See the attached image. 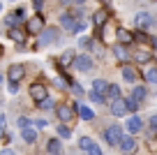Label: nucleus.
<instances>
[{"mask_svg":"<svg viewBox=\"0 0 157 155\" xmlns=\"http://www.w3.org/2000/svg\"><path fill=\"white\" fill-rule=\"evenodd\" d=\"M104 141H106L109 146H120V141H123V127L120 125H109L106 130H104Z\"/></svg>","mask_w":157,"mask_h":155,"instance_id":"f257e3e1","label":"nucleus"},{"mask_svg":"<svg viewBox=\"0 0 157 155\" xmlns=\"http://www.w3.org/2000/svg\"><path fill=\"white\" fill-rule=\"evenodd\" d=\"M134 26H136L139 30H148V28H152V26H157V21H152V16L148 14V12H139V14L134 16Z\"/></svg>","mask_w":157,"mask_h":155,"instance_id":"f03ea898","label":"nucleus"},{"mask_svg":"<svg viewBox=\"0 0 157 155\" xmlns=\"http://www.w3.org/2000/svg\"><path fill=\"white\" fill-rule=\"evenodd\" d=\"M7 77H10V81H12V83L21 81V79L25 77V67H23L21 63H14V65H10V70H7Z\"/></svg>","mask_w":157,"mask_h":155,"instance_id":"7ed1b4c3","label":"nucleus"},{"mask_svg":"<svg viewBox=\"0 0 157 155\" xmlns=\"http://www.w3.org/2000/svg\"><path fill=\"white\" fill-rule=\"evenodd\" d=\"M74 67H76L78 72H90V70L95 67V63H93L90 56H76V58H74Z\"/></svg>","mask_w":157,"mask_h":155,"instance_id":"20e7f679","label":"nucleus"},{"mask_svg":"<svg viewBox=\"0 0 157 155\" xmlns=\"http://www.w3.org/2000/svg\"><path fill=\"white\" fill-rule=\"evenodd\" d=\"M56 39H58V30H56V28H44L42 35H39V44H44V46L53 44Z\"/></svg>","mask_w":157,"mask_h":155,"instance_id":"39448f33","label":"nucleus"},{"mask_svg":"<svg viewBox=\"0 0 157 155\" xmlns=\"http://www.w3.org/2000/svg\"><path fill=\"white\" fill-rule=\"evenodd\" d=\"M30 97H33V100H37V102H42V100H44V97H49V95H46V86H44V83H33V86H30Z\"/></svg>","mask_w":157,"mask_h":155,"instance_id":"423d86ee","label":"nucleus"},{"mask_svg":"<svg viewBox=\"0 0 157 155\" xmlns=\"http://www.w3.org/2000/svg\"><path fill=\"white\" fill-rule=\"evenodd\" d=\"M76 21H78V19L72 14V12H63V14H60V26H63V28L67 30V33H72V30H74Z\"/></svg>","mask_w":157,"mask_h":155,"instance_id":"0eeeda50","label":"nucleus"},{"mask_svg":"<svg viewBox=\"0 0 157 155\" xmlns=\"http://www.w3.org/2000/svg\"><path fill=\"white\" fill-rule=\"evenodd\" d=\"M56 113H58L60 123H67V121H72V118H74V109L67 107V104H60V107H56Z\"/></svg>","mask_w":157,"mask_h":155,"instance_id":"6e6552de","label":"nucleus"},{"mask_svg":"<svg viewBox=\"0 0 157 155\" xmlns=\"http://www.w3.org/2000/svg\"><path fill=\"white\" fill-rule=\"evenodd\" d=\"M116 39H118V44L127 46V44L134 42V35L129 33V30H125V28H118V30H116Z\"/></svg>","mask_w":157,"mask_h":155,"instance_id":"1a4fd4ad","label":"nucleus"},{"mask_svg":"<svg viewBox=\"0 0 157 155\" xmlns=\"http://www.w3.org/2000/svg\"><path fill=\"white\" fill-rule=\"evenodd\" d=\"M111 113L116 118H123L127 113V107H125V100H113L111 102Z\"/></svg>","mask_w":157,"mask_h":155,"instance_id":"9d476101","label":"nucleus"},{"mask_svg":"<svg viewBox=\"0 0 157 155\" xmlns=\"http://www.w3.org/2000/svg\"><path fill=\"white\" fill-rule=\"evenodd\" d=\"M76 113L81 116V121H93L95 118V111L90 107H86V104H81V102L76 104Z\"/></svg>","mask_w":157,"mask_h":155,"instance_id":"9b49d317","label":"nucleus"},{"mask_svg":"<svg viewBox=\"0 0 157 155\" xmlns=\"http://www.w3.org/2000/svg\"><path fill=\"white\" fill-rule=\"evenodd\" d=\"M109 86H111V83H109L106 79H95V81H93V93H97V95H106Z\"/></svg>","mask_w":157,"mask_h":155,"instance_id":"f8f14e48","label":"nucleus"},{"mask_svg":"<svg viewBox=\"0 0 157 155\" xmlns=\"http://www.w3.org/2000/svg\"><path fill=\"white\" fill-rule=\"evenodd\" d=\"M42 28H44V19H42L39 14L28 21V30H30V33H42Z\"/></svg>","mask_w":157,"mask_h":155,"instance_id":"ddd939ff","label":"nucleus"},{"mask_svg":"<svg viewBox=\"0 0 157 155\" xmlns=\"http://www.w3.org/2000/svg\"><path fill=\"white\" fill-rule=\"evenodd\" d=\"M141 127H143V121H141V118L136 116V113H134L132 118H127V130L132 132V134H136V132L141 130Z\"/></svg>","mask_w":157,"mask_h":155,"instance_id":"4468645a","label":"nucleus"},{"mask_svg":"<svg viewBox=\"0 0 157 155\" xmlns=\"http://www.w3.org/2000/svg\"><path fill=\"white\" fill-rule=\"evenodd\" d=\"M123 79L127 83H134V86H136V70L129 67V65H125V67H123Z\"/></svg>","mask_w":157,"mask_h":155,"instance_id":"2eb2a0df","label":"nucleus"},{"mask_svg":"<svg viewBox=\"0 0 157 155\" xmlns=\"http://www.w3.org/2000/svg\"><path fill=\"white\" fill-rule=\"evenodd\" d=\"M120 148H123L125 153H132V150L136 148V139H134V137H123V141H120Z\"/></svg>","mask_w":157,"mask_h":155,"instance_id":"dca6fc26","label":"nucleus"},{"mask_svg":"<svg viewBox=\"0 0 157 155\" xmlns=\"http://www.w3.org/2000/svg\"><path fill=\"white\" fill-rule=\"evenodd\" d=\"M21 139H23L25 144H35V141H37V130H33V127L21 130Z\"/></svg>","mask_w":157,"mask_h":155,"instance_id":"f3484780","label":"nucleus"},{"mask_svg":"<svg viewBox=\"0 0 157 155\" xmlns=\"http://www.w3.org/2000/svg\"><path fill=\"white\" fill-rule=\"evenodd\" d=\"M106 19H109V12L106 10H97L93 14V23L95 26H104V23H106Z\"/></svg>","mask_w":157,"mask_h":155,"instance_id":"a211bd4d","label":"nucleus"},{"mask_svg":"<svg viewBox=\"0 0 157 155\" xmlns=\"http://www.w3.org/2000/svg\"><path fill=\"white\" fill-rule=\"evenodd\" d=\"M95 146H97V144L93 141V137H81V139H78V148L86 150V153H88V150H93Z\"/></svg>","mask_w":157,"mask_h":155,"instance_id":"6ab92c4d","label":"nucleus"},{"mask_svg":"<svg viewBox=\"0 0 157 155\" xmlns=\"http://www.w3.org/2000/svg\"><path fill=\"white\" fill-rule=\"evenodd\" d=\"M146 95H148L146 86H132V97H134V100H136V102L146 100Z\"/></svg>","mask_w":157,"mask_h":155,"instance_id":"aec40b11","label":"nucleus"},{"mask_svg":"<svg viewBox=\"0 0 157 155\" xmlns=\"http://www.w3.org/2000/svg\"><path fill=\"white\" fill-rule=\"evenodd\" d=\"M113 56H116L118 60H127V58H129L127 49H125L123 44H116V46H113Z\"/></svg>","mask_w":157,"mask_h":155,"instance_id":"412c9836","label":"nucleus"},{"mask_svg":"<svg viewBox=\"0 0 157 155\" xmlns=\"http://www.w3.org/2000/svg\"><path fill=\"white\" fill-rule=\"evenodd\" d=\"M46 153L58 155V153H60V139H51L49 144H46Z\"/></svg>","mask_w":157,"mask_h":155,"instance_id":"4be33fe9","label":"nucleus"},{"mask_svg":"<svg viewBox=\"0 0 157 155\" xmlns=\"http://www.w3.org/2000/svg\"><path fill=\"white\" fill-rule=\"evenodd\" d=\"M106 97H111V100H120V86H116V83H111L106 90Z\"/></svg>","mask_w":157,"mask_h":155,"instance_id":"5701e85b","label":"nucleus"},{"mask_svg":"<svg viewBox=\"0 0 157 155\" xmlns=\"http://www.w3.org/2000/svg\"><path fill=\"white\" fill-rule=\"evenodd\" d=\"M10 37L14 39V42H19V44L25 42V33H21L19 28H12V30H10Z\"/></svg>","mask_w":157,"mask_h":155,"instance_id":"b1692460","label":"nucleus"},{"mask_svg":"<svg viewBox=\"0 0 157 155\" xmlns=\"http://www.w3.org/2000/svg\"><path fill=\"white\" fill-rule=\"evenodd\" d=\"M58 134H60V139H69V137H72V127L60 123V125H58Z\"/></svg>","mask_w":157,"mask_h":155,"instance_id":"393cba45","label":"nucleus"},{"mask_svg":"<svg viewBox=\"0 0 157 155\" xmlns=\"http://www.w3.org/2000/svg\"><path fill=\"white\" fill-rule=\"evenodd\" d=\"M37 107H39V109H44V111H49V109H53V107H56V102L51 100V97H44L42 102H37Z\"/></svg>","mask_w":157,"mask_h":155,"instance_id":"a878e982","label":"nucleus"},{"mask_svg":"<svg viewBox=\"0 0 157 155\" xmlns=\"http://www.w3.org/2000/svg\"><path fill=\"white\" fill-rule=\"evenodd\" d=\"M125 107H127V111L136 113V111H139V102L134 100V97H127V100H125Z\"/></svg>","mask_w":157,"mask_h":155,"instance_id":"bb28decb","label":"nucleus"},{"mask_svg":"<svg viewBox=\"0 0 157 155\" xmlns=\"http://www.w3.org/2000/svg\"><path fill=\"white\" fill-rule=\"evenodd\" d=\"M146 81L148 83H157V67H150L146 72Z\"/></svg>","mask_w":157,"mask_h":155,"instance_id":"cd10ccee","label":"nucleus"},{"mask_svg":"<svg viewBox=\"0 0 157 155\" xmlns=\"http://www.w3.org/2000/svg\"><path fill=\"white\" fill-rule=\"evenodd\" d=\"M78 44H81V49H93V46H95V39H90V37H81V39H78Z\"/></svg>","mask_w":157,"mask_h":155,"instance_id":"c85d7f7f","label":"nucleus"},{"mask_svg":"<svg viewBox=\"0 0 157 155\" xmlns=\"http://www.w3.org/2000/svg\"><path fill=\"white\" fill-rule=\"evenodd\" d=\"M148 60H150L148 51H136V63H148Z\"/></svg>","mask_w":157,"mask_h":155,"instance_id":"c756f323","label":"nucleus"},{"mask_svg":"<svg viewBox=\"0 0 157 155\" xmlns=\"http://www.w3.org/2000/svg\"><path fill=\"white\" fill-rule=\"evenodd\" d=\"M72 60H74V54H72V51H65V54L60 56V63H63V65H69Z\"/></svg>","mask_w":157,"mask_h":155,"instance_id":"7c9ffc66","label":"nucleus"},{"mask_svg":"<svg viewBox=\"0 0 157 155\" xmlns=\"http://www.w3.org/2000/svg\"><path fill=\"white\" fill-rule=\"evenodd\" d=\"M30 125H33V121H30V118H25V116L19 118V127H21V130H28Z\"/></svg>","mask_w":157,"mask_h":155,"instance_id":"2f4dec72","label":"nucleus"},{"mask_svg":"<svg viewBox=\"0 0 157 155\" xmlns=\"http://www.w3.org/2000/svg\"><path fill=\"white\" fill-rule=\"evenodd\" d=\"M83 30H86V21H83V19H78V21H76V26H74V30H72V33H76V35H78V33H83Z\"/></svg>","mask_w":157,"mask_h":155,"instance_id":"473e14b6","label":"nucleus"},{"mask_svg":"<svg viewBox=\"0 0 157 155\" xmlns=\"http://www.w3.org/2000/svg\"><path fill=\"white\" fill-rule=\"evenodd\" d=\"M90 100H93L95 104H104V102H106V97H104V95H97V93H90Z\"/></svg>","mask_w":157,"mask_h":155,"instance_id":"72a5a7b5","label":"nucleus"},{"mask_svg":"<svg viewBox=\"0 0 157 155\" xmlns=\"http://www.w3.org/2000/svg\"><path fill=\"white\" fill-rule=\"evenodd\" d=\"M88 155H104V150L99 148V146H95L93 150H88Z\"/></svg>","mask_w":157,"mask_h":155,"instance_id":"f704fd0d","label":"nucleus"},{"mask_svg":"<svg viewBox=\"0 0 157 155\" xmlns=\"http://www.w3.org/2000/svg\"><path fill=\"white\" fill-rule=\"evenodd\" d=\"M150 127L157 132V113H152V116H150Z\"/></svg>","mask_w":157,"mask_h":155,"instance_id":"c9c22d12","label":"nucleus"},{"mask_svg":"<svg viewBox=\"0 0 157 155\" xmlns=\"http://www.w3.org/2000/svg\"><path fill=\"white\" fill-rule=\"evenodd\" d=\"M72 90L76 93V95H83V88H81V86H76V83H72Z\"/></svg>","mask_w":157,"mask_h":155,"instance_id":"e433bc0d","label":"nucleus"},{"mask_svg":"<svg viewBox=\"0 0 157 155\" xmlns=\"http://www.w3.org/2000/svg\"><path fill=\"white\" fill-rule=\"evenodd\" d=\"M35 125H37V127H46V125H49V121H46V118H39Z\"/></svg>","mask_w":157,"mask_h":155,"instance_id":"4c0bfd02","label":"nucleus"},{"mask_svg":"<svg viewBox=\"0 0 157 155\" xmlns=\"http://www.w3.org/2000/svg\"><path fill=\"white\" fill-rule=\"evenodd\" d=\"M0 155H16V153L12 148H2V150H0Z\"/></svg>","mask_w":157,"mask_h":155,"instance_id":"58836bf2","label":"nucleus"},{"mask_svg":"<svg viewBox=\"0 0 157 155\" xmlns=\"http://www.w3.org/2000/svg\"><path fill=\"white\" fill-rule=\"evenodd\" d=\"M19 90V83H10V93H16Z\"/></svg>","mask_w":157,"mask_h":155,"instance_id":"ea45409f","label":"nucleus"},{"mask_svg":"<svg viewBox=\"0 0 157 155\" xmlns=\"http://www.w3.org/2000/svg\"><path fill=\"white\" fill-rule=\"evenodd\" d=\"M74 2H76V5H83V2H86V0H74Z\"/></svg>","mask_w":157,"mask_h":155,"instance_id":"a19ab883","label":"nucleus"},{"mask_svg":"<svg viewBox=\"0 0 157 155\" xmlns=\"http://www.w3.org/2000/svg\"><path fill=\"white\" fill-rule=\"evenodd\" d=\"M152 46H155V49H157V37H155V39H152Z\"/></svg>","mask_w":157,"mask_h":155,"instance_id":"79ce46f5","label":"nucleus"},{"mask_svg":"<svg viewBox=\"0 0 157 155\" xmlns=\"http://www.w3.org/2000/svg\"><path fill=\"white\" fill-rule=\"evenodd\" d=\"M0 139H2V127H0Z\"/></svg>","mask_w":157,"mask_h":155,"instance_id":"37998d69","label":"nucleus"},{"mask_svg":"<svg viewBox=\"0 0 157 155\" xmlns=\"http://www.w3.org/2000/svg\"><path fill=\"white\" fill-rule=\"evenodd\" d=\"M0 83H2V74H0Z\"/></svg>","mask_w":157,"mask_h":155,"instance_id":"c03bdc74","label":"nucleus"},{"mask_svg":"<svg viewBox=\"0 0 157 155\" xmlns=\"http://www.w3.org/2000/svg\"><path fill=\"white\" fill-rule=\"evenodd\" d=\"M0 12H2V5H0Z\"/></svg>","mask_w":157,"mask_h":155,"instance_id":"a18cd8bd","label":"nucleus"},{"mask_svg":"<svg viewBox=\"0 0 157 155\" xmlns=\"http://www.w3.org/2000/svg\"><path fill=\"white\" fill-rule=\"evenodd\" d=\"M125 155H132V153H125Z\"/></svg>","mask_w":157,"mask_h":155,"instance_id":"49530a36","label":"nucleus"},{"mask_svg":"<svg viewBox=\"0 0 157 155\" xmlns=\"http://www.w3.org/2000/svg\"><path fill=\"white\" fill-rule=\"evenodd\" d=\"M58 155H63V153H58Z\"/></svg>","mask_w":157,"mask_h":155,"instance_id":"de8ad7c7","label":"nucleus"},{"mask_svg":"<svg viewBox=\"0 0 157 155\" xmlns=\"http://www.w3.org/2000/svg\"><path fill=\"white\" fill-rule=\"evenodd\" d=\"M39 2H42V0H39Z\"/></svg>","mask_w":157,"mask_h":155,"instance_id":"09e8293b","label":"nucleus"}]
</instances>
